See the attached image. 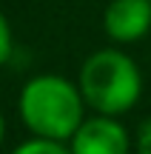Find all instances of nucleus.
Returning <instances> with one entry per match:
<instances>
[{
	"instance_id": "obj_6",
	"label": "nucleus",
	"mask_w": 151,
	"mask_h": 154,
	"mask_svg": "<svg viewBox=\"0 0 151 154\" xmlns=\"http://www.w3.org/2000/svg\"><path fill=\"white\" fill-rule=\"evenodd\" d=\"M134 151H137V154H151V117H148V120H143L140 126H137Z\"/></svg>"
},
{
	"instance_id": "obj_4",
	"label": "nucleus",
	"mask_w": 151,
	"mask_h": 154,
	"mask_svg": "<svg viewBox=\"0 0 151 154\" xmlns=\"http://www.w3.org/2000/svg\"><path fill=\"white\" fill-rule=\"evenodd\" d=\"M103 32L120 46L143 40L151 32V0H111L103 11Z\"/></svg>"
},
{
	"instance_id": "obj_3",
	"label": "nucleus",
	"mask_w": 151,
	"mask_h": 154,
	"mask_svg": "<svg viewBox=\"0 0 151 154\" xmlns=\"http://www.w3.org/2000/svg\"><path fill=\"white\" fill-rule=\"evenodd\" d=\"M71 154H131L134 140L111 114H91L68 137Z\"/></svg>"
},
{
	"instance_id": "obj_5",
	"label": "nucleus",
	"mask_w": 151,
	"mask_h": 154,
	"mask_svg": "<svg viewBox=\"0 0 151 154\" xmlns=\"http://www.w3.org/2000/svg\"><path fill=\"white\" fill-rule=\"evenodd\" d=\"M11 154H71L68 143L63 140H46V137H32L26 143H20Z\"/></svg>"
},
{
	"instance_id": "obj_1",
	"label": "nucleus",
	"mask_w": 151,
	"mask_h": 154,
	"mask_svg": "<svg viewBox=\"0 0 151 154\" xmlns=\"http://www.w3.org/2000/svg\"><path fill=\"white\" fill-rule=\"evenodd\" d=\"M17 111L34 137L68 143V137L86 120V100L77 83L60 74H37L23 86Z\"/></svg>"
},
{
	"instance_id": "obj_2",
	"label": "nucleus",
	"mask_w": 151,
	"mask_h": 154,
	"mask_svg": "<svg viewBox=\"0 0 151 154\" xmlns=\"http://www.w3.org/2000/svg\"><path fill=\"white\" fill-rule=\"evenodd\" d=\"M80 94L94 114L120 117L134 109L143 94V74L137 63L120 49H100L80 66Z\"/></svg>"
},
{
	"instance_id": "obj_7",
	"label": "nucleus",
	"mask_w": 151,
	"mask_h": 154,
	"mask_svg": "<svg viewBox=\"0 0 151 154\" xmlns=\"http://www.w3.org/2000/svg\"><path fill=\"white\" fill-rule=\"evenodd\" d=\"M11 57V26L6 20V14L0 11V66Z\"/></svg>"
},
{
	"instance_id": "obj_8",
	"label": "nucleus",
	"mask_w": 151,
	"mask_h": 154,
	"mask_svg": "<svg viewBox=\"0 0 151 154\" xmlns=\"http://www.w3.org/2000/svg\"><path fill=\"white\" fill-rule=\"evenodd\" d=\"M3 137H6V117H3V111H0V143H3Z\"/></svg>"
}]
</instances>
